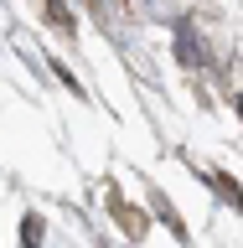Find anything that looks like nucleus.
<instances>
[{
    "instance_id": "obj_1",
    "label": "nucleus",
    "mask_w": 243,
    "mask_h": 248,
    "mask_svg": "<svg viewBox=\"0 0 243 248\" xmlns=\"http://www.w3.org/2000/svg\"><path fill=\"white\" fill-rule=\"evenodd\" d=\"M21 238H26V248L42 243V217H21Z\"/></svg>"
}]
</instances>
